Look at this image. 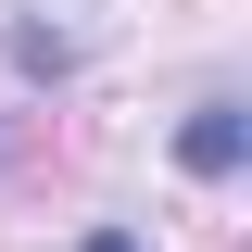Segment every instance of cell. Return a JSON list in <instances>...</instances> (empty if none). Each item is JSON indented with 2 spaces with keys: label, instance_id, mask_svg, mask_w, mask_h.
Wrapping results in <instances>:
<instances>
[{
  "label": "cell",
  "instance_id": "1",
  "mask_svg": "<svg viewBox=\"0 0 252 252\" xmlns=\"http://www.w3.org/2000/svg\"><path fill=\"white\" fill-rule=\"evenodd\" d=\"M177 164H189V177H240V164H252V114H240V101H202V114L177 126Z\"/></svg>",
  "mask_w": 252,
  "mask_h": 252
},
{
  "label": "cell",
  "instance_id": "2",
  "mask_svg": "<svg viewBox=\"0 0 252 252\" xmlns=\"http://www.w3.org/2000/svg\"><path fill=\"white\" fill-rule=\"evenodd\" d=\"M0 38H13V63H26V76H63V63H76V38H51V26H26V13H13Z\"/></svg>",
  "mask_w": 252,
  "mask_h": 252
},
{
  "label": "cell",
  "instance_id": "3",
  "mask_svg": "<svg viewBox=\"0 0 252 252\" xmlns=\"http://www.w3.org/2000/svg\"><path fill=\"white\" fill-rule=\"evenodd\" d=\"M76 252H139V240H126V227H89V240H76Z\"/></svg>",
  "mask_w": 252,
  "mask_h": 252
}]
</instances>
